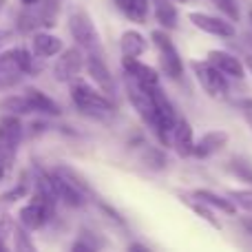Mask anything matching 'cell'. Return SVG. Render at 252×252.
<instances>
[{
    "label": "cell",
    "mask_w": 252,
    "mask_h": 252,
    "mask_svg": "<svg viewBox=\"0 0 252 252\" xmlns=\"http://www.w3.org/2000/svg\"><path fill=\"white\" fill-rule=\"evenodd\" d=\"M69 91H71V102L73 106L84 115L91 118H102L115 111V102L111 95H106L102 89L93 87L91 82L82 78H75L73 82H69Z\"/></svg>",
    "instance_id": "obj_1"
},
{
    "label": "cell",
    "mask_w": 252,
    "mask_h": 252,
    "mask_svg": "<svg viewBox=\"0 0 252 252\" xmlns=\"http://www.w3.org/2000/svg\"><path fill=\"white\" fill-rule=\"evenodd\" d=\"M71 38L75 40L80 49L84 53H97V56H106L104 53V44H102V35L97 31L93 18L89 16V11L75 7L69 11V20H66Z\"/></svg>",
    "instance_id": "obj_2"
},
{
    "label": "cell",
    "mask_w": 252,
    "mask_h": 252,
    "mask_svg": "<svg viewBox=\"0 0 252 252\" xmlns=\"http://www.w3.org/2000/svg\"><path fill=\"white\" fill-rule=\"evenodd\" d=\"M151 40L155 44L157 53H159V66L170 80H179L184 73V62L179 58L177 47L173 44L168 31L166 29H155L151 31Z\"/></svg>",
    "instance_id": "obj_3"
},
{
    "label": "cell",
    "mask_w": 252,
    "mask_h": 252,
    "mask_svg": "<svg viewBox=\"0 0 252 252\" xmlns=\"http://www.w3.org/2000/svg\"><path fill=\"white\" fill-rule=\"evenodd\" d=\"M53 217H56V206L47 204L38 195H31V199L25 206H20V210L16 215V221L22 228H27L29 232H35V230H42Z\"/></svg>",
    "instance_id": "obj_4"
},
{
    "label": "cell",
    "mask_w": 252,
    "mask_h": 252,
    "mask_svg": "<svg viewBox=\"0 0 252 252\" xmlns=\"http://www.w3.org/2000/svg\"><path fill=\"white\" fill-rule=\"evenodd\" d=\"M84 58H87V53L78 44L62 49L53 62V80L60 84H69L75 78H80V73L84 71Z\"/></svg>",
    "instance_id": "obj_5"
},
{
    "label": "cell",
    "mask_w": 252,
    "mask_h": 252,
    "mask_svg": "<svg viewBox=\"0 0 252 252\" xmlns=\"http://www.w3.org/2000/svg\"><path fill=\"white\" fill-rule=\"evenodd\" d=\"M22 137H25V126L20 122V115H13V113L0 115V155L9 164L16 159V153Z\"/></svg>",
    "instance_id": "obj_6"
},
{
    "label": "cell",
    "mask_w": 252,
    "mask_h": 252,
    "mask_svg": "<svg viewBox=\"0 0 252 252\" xmlns=\"http://www.w3.org/2000/svg\"><path fill=\"white\" fill-rule=\"evenodd\" d=\"M190 66H192V71H195L197 82L201 84V89H204L210 97L228 95V78L210 60H204V62L195 60Z\"/></svg>",
    "instance_id": "obj_7"
},
{
    "label": "cell",
    "mask_w": 252,
    "mask_h": 252,
    "mask_svg": "<svg viewBox=\"0 0 252 252\" xmlns=\"http://www.w3.org/2000/svg\"><path fill=\"white\" fill-rule=\"evenodd\" d=\"M84 69H87L91 82L95 84L97 89L106 93V95H113L115 93V80L109 71V64H106V56H97V53H87L84 58Z\"/></svg>",
    "instance_id": "obj_8"
},
{
    "label": "cell",
    "mask_w": 252,
    "mask_h": 252,
    "mask_svg": "<svg viewBox=\"0 0 252 252\" xmlns=\"http://www.w3.org/2000/svg\"><path fill=\"white\" fill-rule=\"evenodd\" d=\"M188 20L199 31L217 35V38H232V35H235V25H232L228 18L210 16V13H204V11H190L188 13Z\"/></svg>",
    "instance_id": "obj_9"
},
{
    "label": "cell",
    "mask_w": 252,
    "mask_h": 252,
    "mask_svg": "<svg viewBox=\"0 0 252 252\" xmlns=\"http://www.w3.org/2000/svg\"><path fill=\"white\" fill-rule=\"evenodd\" d=\"M219 71H221L226 78H232V80H244L246 78V64L241 58L232 56L230 51H223V49H210L208 51V58Z\"/></svg>",
    "instance_id": "obj_10"
},
{
    "label": "cell",
    "mask_w": 252,
    "mask_h": 252,
    "mask_svg": "<svg viewBox=\"0 0 252 252\" xmlns=\"http://www.w3.org/2000/svg\"><path fill=\"white\" fill-rule=\"evenodd\" d=\"M62 49H64L62 38L56 33H51L49 29H40V31H33V33H31V51H33V56L40 58V60L56 58Z\"/></svg>",
    "instance_id": "obj_11"
},
{
    "label": "cell",
    "mask_w": 252,
    "mask_h": 252,
    "mask_svg": "<svg viewBox=\"0 0 252 252\" xmlns=\"http://www.w3.org/2000/svg\"><path fill=\"white\" fill-rule=\"evenodd\" d=\"M228 139L230 135L223 128H215V130H206L199 139H195V148H192V155L197 159H208L215 153H219L223 146H228Z\"/></svg>",
    "instance_id": "obj_12"
},
{
    "label": "cell",
    "mask_w": 252,
    "mask_h": 252,
    "mask_svg": "<svg viewBox=\"0 0 252 252\" xmlns=\"http://www.w3.org/2000/svg\"><path fill=\"white\" fill-rule=\"evenodd\" d=\"M122 69L130 80H135L144 89H151L159 84V73L153 66L139 62V58H122Z\"/></svg>",
    "instance_id": "obj_13"
},
{
    "label": "cell",
    "mask_w": 252,
    "mask_h": 252,
    "mask_svg": "<svg viewBox=\"0 0 252 252\" xmlns=\"http://www.w3.org/2000/svg\"><path fill=\"white\" fill-rule=\"evenodd\" d=\"M170 144L175 146V153L179 157H190L192 148H195V133H192V126L186 118H177V122L173 126V133H170Z\"/></svg>",
    "instance_id": "obj_14"
},
{
    "label": "cell",
    "mask_w": 252,
    "mask_h": 252,
    "mask_svg": "<svg viewBox=\"0 0 252 252\" xmlns=\"http://www.w3.org/2000/svg\"><path fill=\"white\" fill-rule=\"evenodd\" d=\"M25 95L29 97V104H31V109H33V115H44V118H60L62 115V106L58 104L53 97H49L42 89L27 87Z\"/></svg>",
    "instance_id": "obj_15"
},
{
    "label": "cell",
    "mask_w": 252,
    "mask_h": 252,
    "mask_svg": "<svg viewBox=\"0 0 252 252\" xmlns=\"http://www.w3.org/2000/svg\"><path fill=\"white\" fill-rule=\"evenodd\" d=\"M148 49V40L144 33H139L137 29H126L120 35V51L122 58H142Z\"/></svg>",
    "instance_id": "obj_16"
},
{
    "label": "cell",
    "mask_w": 252,
    "mask_h": 252,
    "mask_svg": "<svg viewBox=\"0 0 252 252\" xmlns=\"http://www.w3.org/2000/svg\"><path fill=\"white\" fill-rule=\"evenodd\" d=\"M151 9L161 29H166V31L177 29L179 11L175 7V0H151Z\"/></svg>",
    "instance_id": "obj_17"
},
{
    "label": "cell",
    "mask_w": 252,
    "mask_h": 252,
    "mask_svg": "<svg viewBox=\"0 0 252 252\" xmlns=\"http://www.w3.org/2000/svg\"><path fill=\"white\" fill-rule=\"evenodd\" d=\"M115 9L130 22L144 25L151 13V0H113Z\"/></svg>",
    "instance_id": "obj_18"
},
{
    "label": "cell",
    "mask_w": 252,
    "mask_h": 252,
    "mask_svg": "<svg viewBox=\"0 0 252 252\" xmlns=\"http://www.w3.org/2000/svg\"><path fill=\"white\" fill-rule=\"evenodd\" d=\"M190 195L197 197L199 201H204V204H208L213 210H219V213H226V215H237V206L230 197L217 195V192L208 190V188H197V190H192Z\"/></svg>",
    "instance_id": "obj_19"
},
{
    "label": "cell",
    "mask_w": 252,
    "mask_h": 252,
    "mask_svg": "<svg viewBox=\"0 0 252 252\" xmlns=\"http://www.w3.org/2000/svg\"><path fill=\"white\" fill-rule=\"evenodd\" d=\"M0 111L2 113H13V115H31L33 113V109H31L29 104V97L25 95V91L22 93H11V95L2 97L0 100Z\"/></svg>",
    "instance_id": "obj_20"
},
{
    "label": "cell",
    "mask_w": 252,
    "mask_h": 252,
    "mask_svg": "<svg viewBox=\"0 0 252 252\" xmlns=\"http://www.w3.org/2000/svg\"><path fill=\"white\" fill-rule=\"evenodd\" d=\"M27 195H31V175L22 173L20 179L16 182V186H11L9 190H4L2 195H0V201H2V204H16V201L25 199Z\"/></svg>",
    "instance_id": "obj_21"
},
{
    "label": "cell",
    "mask_w": 252,
    "mask_h": 252,
    "mask_svg": "<svg viewBox=\"0 0 252 252\" xmlns=\"http://www.w3.org/2000/svg\"><path fill=\"white\" fill-rule=\"evenodd\" d=\"M184 201L188 204V208L192 210V213L197 215V217H201L206 223H210L213 228H217V230H221V223H219V219L215 217V213H213V208H210L208 204H204V201H199L197 197H192V195H186V197H182Z\"/></svg>",
    "instance_id": "obj_22"
},
{
    "label": "cell",
    "mask_w": 252,
    "mask_h": 252,
    "mask_svg": "<svg viewBox=\"0 0 252 252\" xmlns=\"http://www.w3.org/2000/svg\"><path fill=\"white\" fill-rule=\"evenodd\" d=\"M53 170H56L58 175H62V177H64V179H69V182L73 184V186H78L80 190H84L89 197L93 195V190H91V186H89V182H87V179H84L82 175H80L75 168H71V166H66V164H58Z\"/></svg>",
    "instance_id": "obj_23"
},
{
    "label": "cell",
    "mask_w": 252,
    "mask_h": 252,
    "mask_svg": "<svg viewBox=\"0 0 252 252\" xmlns=\"http://www.w3.org/2000/svg\"><path fill=\"white\" fill-rule=\"evenodd\" d=\"M11 241H13L11 248H16V250H35V244H33V239H31L29 230L22 228L18 221H16V226H13Z\"/></svg>",
    "instance_id": "obj_24"
},
{
    "label": "cell",
    "mask_w": 252,
    "mask_h": 252,
    "mask_svg": "<svg viewBox=\"0 0 252 252\" xmlns=\"http://www.w3.org/2000/svg\"><path fill=\"white\" fill-rule=\"evenodd\" d=\"M213 4L219 9V13H221L223 18H228L230 22H239L241 11H239L237 0H213Z\"/></svg>",
    "instance_id": "obj_25"
},
{
    "label": "cell",
    "mask_w": 252,
    "mask_h": 252,
    "mask_svg": "<svg viewBox=\"0 0 252 252\" xmlns=\"http://www.w3.org/2000/svg\"><path fill=\"white\" fill-rule=\"evenodd\" d=\"M13 226H16V219H13L11 215H2V217H0V250H9V248H11L9 239H11Z\"/></svg>",
    "instance_id": "obj_26"
},
{
    "label": "cell",
    "mask_w": 252,
    "mask_h": 252,
    "mask_svg": "<svg viewBox=\"0 0 252 252\" xmlns=\"http://www.w3.org/2000/svg\"><path fill=\"white\" fill-rule=\"evenodd\" d=\"M228 197L235 201V206H239L241 210H246V213L252 215V188H239V190H230V192H228Z\"/></svg>",
    "instance_id": "obj_27"
},
{
    "label": "cell",
    "mask_w": 252,
    "mask_h": 252,
    "mask_svg": "<svg viewBox=\"0 0 252 252\" xmlns=\"http://www.w3.org/2000/svg\"><path fill=\"white\" fill-rule=\"evenodd\" d=\"M13 33H16L13 29H2V27H0V49H2L4 44H7L9 40L13 38Z\"/></svg>",
    "instance_id": "obj_28"
},
{
    "label": "cell",
    "mask_w": 252,
    "mask_h": 252,
    "mask_svg": "<svg viewBox=\"0 0 252 252\" xmlns=\"http://www.w3.org/2000/svg\"><path fill=\"white\" fill-rule=\"evenodd\" d=\"M239 223H241V228L246 230V235H250V237H252V215L248 213V217H241V219H239Z\"/></svg>",
    "instance_id": "obj_29"
},
{
    "label": "cell",
    "mask_w": 252,
    "mask_h": 252,
    "mask_svg": "<svg viewBox=\"0 0 252 252\" xmlns=\"http://www.w3.org/2000/svg\"><path fill=\"white\" fill-rule=\"evenodd\" d=\"M47 122H31V126H29V128H31V133H33V135H40V133H44V130H47Z\"/></svg>",
    "instance_id": "obj_30"
},
{
    "label": "cell",
    "mask_w": 252,
    "mask_h": 252,
    "mask_svg": "<svg viewBox=\"0 0 252 252\" xmlns=\"http://www.w3.org/2000/svg\"><path fill=\"white\" fill-rule=\"evenodd\" d=\"M244 64H246V71L252 73V53H246L244 56Z\"/></svg>",
    "instance_id": "obj_31"
},
{
    "label": "cell",
    "mask_w": 252,
    "mask_h": 252,
    "mask_svg": "<svg viewBox=\"0 0 252 252\" xmlns=\"http://www.w3.org/2000/svg\"><path fill=\"white\" fill-rule=\"evenodd\" d=\"M7 2H9V0H0V13L4 11V7H7Z\"/></svg>",
    "instance_id": "obj_32"
},
{
    "label": "cell",
    "mask_w": 252,
    "mask_h": 252,
    "mask_svg": "<svg viewBox=\"0 0 252 252\" xmlns=\"http://www.w3.org/2000/svg\"><path fill=\"white\" fill-rule=\"evenodd\" d=\"M248 16H250V22H252V9H250V13H248Z\"/></svg>",
    "instance_id": "obj_33"
},
{
    "label": "cell",
    "mask_w": 252,
    "mask_h": 252,
    "mask_svg": "<svg viewBox=\"0 0 252 252\" xmlns=\"http://www.w3.org/2000/svg\"><path fill=\"white\" fill-rule=\"evenodd\" d=\"M175 2H182V0H175Z\"/></svg>",
    "instance_id": "obj_34"
}]
</instances>
